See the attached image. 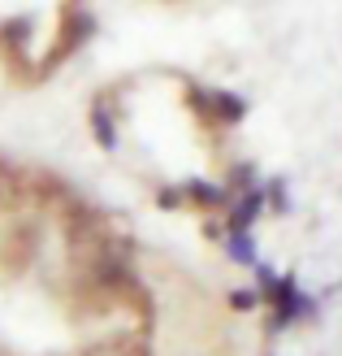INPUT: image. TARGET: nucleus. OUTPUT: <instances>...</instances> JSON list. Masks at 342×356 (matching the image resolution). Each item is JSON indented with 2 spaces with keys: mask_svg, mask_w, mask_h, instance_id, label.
<instances>
[{
  "mask_svg": "<svg viewBox=\"0 0 342 356\" xmlns=\"http://www.w3.org/2000/svg\"><path fill=\"white\" fill-rule=\"evenodd\" d=\"M5 70L13 83H40L83 40V0H0Z\"/></svg>",
  "mask_w": 342,
  "mask_h": 356,
  "instance_id": "f257e3e1",
  "label": "nucleus"
},
{
  "mask_svg": "<svg viewBox=\"0 0 342 356\" xmlns=\"http://www.w3.org/2000/svg\"><path fill=\"white\" fill-rule=\"evenodd\" d=\"M251 305H256V296H251V291H239V296H234V309H251Z\"/></svg>",
  "mask_w": 342,
  "mask_h": 356,
  "instance_id": "f03ea898",
  "label": "nucleus"
}]
</instances>
